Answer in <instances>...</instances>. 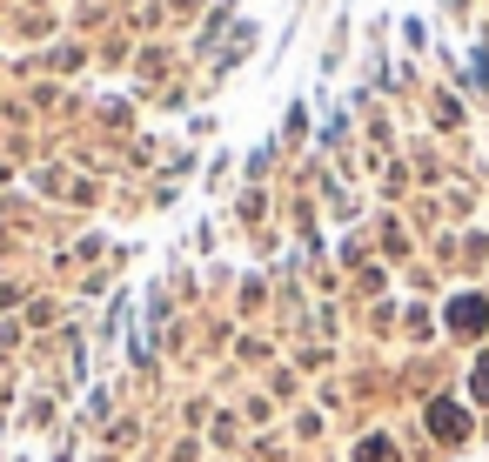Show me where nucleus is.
<instances>
[{"mask_svg":"<svg viewBox=\"0 0 489 462\" xmlns=\"http://www.w3.org/2000/svg\"><path fill=\"white\" fill-rule=\"evenodd\" d=\"M429 429H436V436H463V409H450V402H436V409H429Z\"/></svg>","mask_w":489,"mask_h":462,"instance_id":"f257e3e1","label":"nucleus"},{"mask_svg":"<svg viewBox=\"0 0 489 462\" xmlns=\"http://www.w3.org/2000/svg\"><path fill=\"white\" fill-rule=\"evenodd\" d=\"M450 321H456V329H483V302H476V295H463V302L450 308Z\"/></svg>","mask_w":489,"mask_h":462,"instance_id":"f03ea898","label":"nucleus"},{"mask_svg":"<svg viewBox=\"0 0 489 462\" xmlns=\"http://www.w3.org/2000/svg\"><path fill=\"white\" fill-rule=\"evenodd\" d=\"M362 462H396V449H389V442H369V449H362Z\"/></svg>","mask_w":489,"mask_h":462,"instance_id":"7ed1b4c3","label":"nucleus"},{"mask_svg":"<svg viewBox=\"0 0 489 462\" xmlns=\"http://www.w3.org/2000/svg\"><path fill=\"white\" fill-rule=\"evenodd\" d=\"M476 396H483V402H489V355H483V362H476Z\"/></svg>","mask_w":489,"mask_h":462,"instance_id":"20e7f679","label":"nucleus"}]
</instances>
